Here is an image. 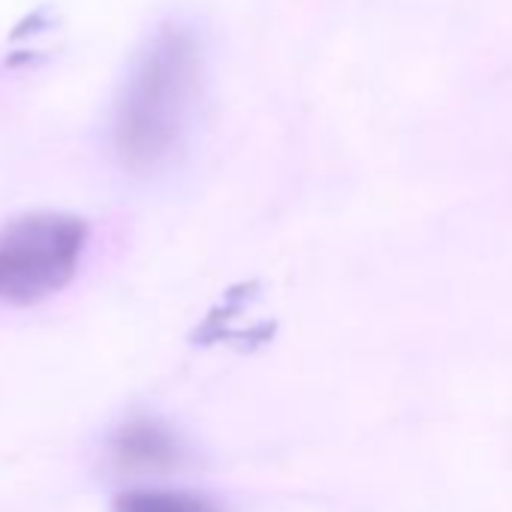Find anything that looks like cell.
Here are the masks:
<instances>
[{"mask_svg": "<svg viewBox=\"0 0 512 512\" xmlns=\"http://www.w3.org/2000/svg\"><path fill=\"white\" fill-rule=\"evenodd\" d=\"M115 512H220L202 494L178 488H139L118 497Z\"/></svg>", "mask_w": 512, "mask_h": 512, "instance_id": "4", "label": "cell"}, {"mask_svg": "<svg viewBox=\"0 0 512 512\" xmlns=\"http://www.w3.org/2000/svg\"><path fill=\"white\" fill-rule=\"evenodd\" d=\"M115 455L127 467H169L178 461V443L160 425L136 422L118 434Z\"/></svg>", "mask_w": 512, "mask_h": 512, "instance_id": "3", "label": "cell"}, {"mask_svg": "<svg viewBox=\"0 0 512 512\" xmlns=\"http://www.w3.org/2000/svg\"><path fill=\"white\" fill-rule=\"evenodd\" d=\"M202 85V43L184 22H166L139 49L115 103L112 145L133 172L160 169L184 142Z\"/></svg>", "mask_w": 512, "mask_h": 512, "instance_id": "1", "label": "cell"}, {"mask_svg": "<svg viewBox=\"0 0 512 512\" xmlns=\"http://www.w3.org/2000/svg\"><path fill=\"white\" fill-rule=\"evenodd\" d=\"M88 226L70 214H25L0 229V302L37 305L70 284Z\"/></svg>", "mask_w": 512, "mask_h": 512, "instance_id": "2", "label": "cell"}]
</instances>
